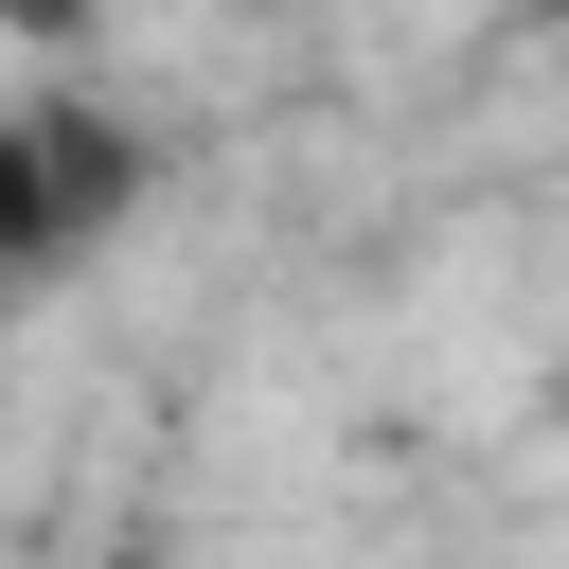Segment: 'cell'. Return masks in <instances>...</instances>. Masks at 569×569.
<instances>
[{"instance_id": "1", "label": "cell", "mask_w": 569, "mask_h": 569, "mask_svg": "<svg viewBox=\"0 0 569 569\" xmlns=\"http://www.w3.org/2000/svg\"><path fill=\"white\" fill-rule=\"evenodd\" d=\"M160 142L124 107H0V302H36L53 267H89L124 213H142Z\"/></svg>"}, {"instance_id": "2", "label": "cell", "mask_w": 569, "mask_h": 569, "mask_svg": "<svg viewBox=\"0 0 569 569\" xmlns=\"http://www.w3.org/2000/svg\"><path fill=\"white\" fill-rule=\"evenodd\" d=\"M0 18H18V36H89V0H0Z\"/></svg>"}, {"instance_id": "3", "label": "cell", "mask_w": 569, "mask_h": 569, "mask_svg": "<svg viewBox=\"0 0 569 569\" xmlns=\"http://www.w3.org/2000/svg\"><path fill=\"white\" fill-rule=\"evenodd\" d=\"M533 18H569V0H533Z\"/></svg>"}, {"instance_id": "4", "label": "cell", "mask_w": 569, "mask_h": 569, "mask_svg": "<svg viewBox=\"0 0 569 569\" xmlns=\"http://www.w3.org/2000/svg\"><path fill=\"white\" fill-rule=\"evenodd\" d=\"M124 569H142V551H124Z\"/></svg>"}]
</instances>
